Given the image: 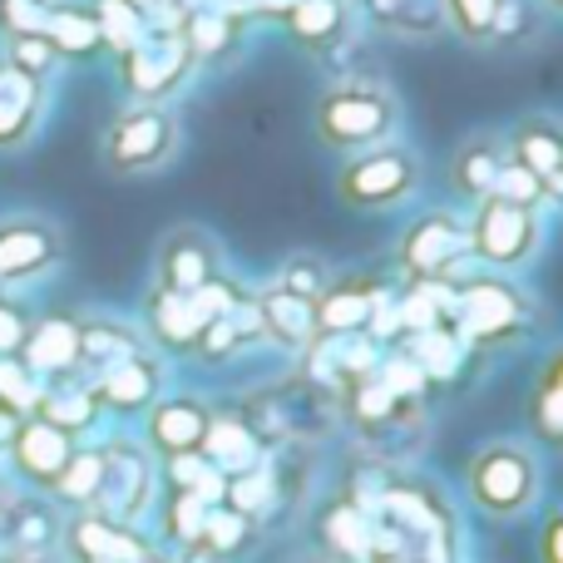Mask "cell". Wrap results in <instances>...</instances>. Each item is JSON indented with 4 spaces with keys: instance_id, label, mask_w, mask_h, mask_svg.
<instances>
[{
    "instance_id": "52a82bcc",
    "label": "cell",
    "mask_w": 563,
    "mask_h": 563,
    "mask_svg": "<svg viewBox=\"0 0 563 563\" xmlns=\"http://www.w3.org/2000/svg\"><path fill=\"white\" fill-rule=\"evenodd\" d=\"M455 317L465 341H499V336H515L519 321H525V301L495 277H475L460 287L455 297Z\"/></svg>"
},
{
    "instance_id": "4316f807",
    "label": "cell",
    "mask_w": 563,
    "mask_h": 563,
    "mask_svg": "<svg viewBox=\"0 0 563 563\" xmlns=\"http://www.w3.org/2000/svg\"><path fill=\"white\" fill-rule=\"evenodd\" d=\"M238 25H243V20L228 15V10H218V5H194V10L184 15V25H178V35H184L188 55L203 59V55H223V49L238 40Z\"/></svg>"
},
{
    "instance_id": "4dcf8cb0",
    "label": "cell",
    "mask_w": 563,
    "mask_h": 563,
    "mask_svg": "<svg viewBox=\"0 0 563 563\" xmlns=\"http://www.w3.org/2000/svg\"><path fill=\"white\" fill-rule=\"evenodd\" d=\"M99 485H104V455H99V450H75L49 489H55V499H65V505H75V509H95Z\"/></svg>"
},
{
    "instance_id": "1f68e13d",
    "label": "cell",
    "mask_w": 563,
    "mask_h": 563,
    "mask_svg": "<svg viewBox=\"0 0 563 563\" xmlns=\"http://www.w3.org/2000/svg\"><path fill=\"white\" fill-rule=\"evenodd\" d=\"M154 327L168 346H198L208 317L198 311L194 297H184V291H164V297H154Z\"/></svg>"
},
{
    "instance_id": "83f0119b",
    "label": "cell",
    "mask_w": 563,
    "mask_h": 563,
    "mask_svg": "<svg viewBox=\"0 0 563 563\" xmlns=\"http://www.w3.org/2000/svg\"><path fill=\"white\" fill-rule=\"evenodd\" d=\"M282 20H287V30L301 45H331L341 35V25H346V5L341 0H291L282 10Z\"/></svg>"
},
{
    "instance_id": "836d02e7",
    "label": "cell",
    "mask_w": 563,
    "mask_h": 563,
    "mask_svg": "<svg viewBox=\"0 0 563 563\" xmlns=\"http://www.w3.org/2000/svg\"><path fill=\"white\" fill-rule=\"evenodd\" d=\"M40 376L25 366L20 356H0V410L5 416H15V420H25V416H35V406H40Z\"/></svg>"
},
{
    "instance_id": "681fc988",
    "label": "cell",
    "mask_w": 563,
    "mask_h": 563,
    "mask_svg": "<svg viewBox=\"0 0 563 563\" xmlns=\"http://www.w3.org/2000/svg\"><path fill=\"white\" fill-rule=\"evenodd\" d=\"M366 563H410V559H366Z\"/></svg>"
},
{
    "instance_id": "ffe728a7",
    "label": "cell",
    "mask_w": 563,
    "mask_h": 563,
    "mask_svg": "<svg viewBox=\"0 0 563 563\" xmlns=\"http://www.w3.org/2000/svg\"><path fill=\"white\" fill-rule=\"evenodd\" d=\"M376 282H341L327 297L317 301V331L327 336H351V331H366L371 311H376Z\"/></svg>"
},
{
    "instance_id": "f35d334b",
    "label": "cell",
    "mask_w": 563,
    "mask_h": 563,
    "mask_svg": "<svg viewBox=\"0 0 563 563\" xmlns=\"http://www.w3.org/2000/svg\"><path fill=\"white\" fill-rule=\"evenodd\" d=\"M208 509H213V505H203V499L178 495V489H174V499H168V515H164V529L174 534V544H184V549H188V544H198Z\"/></svg>"
},
{
    "instance_id": "277c9868",
    "label": "cell",
    "mask_w": 563,
    "mask_h": 563,
    "mask_svg": "<svg viewBox=\"0 0 563 563\" xmlns=\"http://www.w3.org/2000/svg\"><path fill=\"white\" fill-rule=\"evenodd\" d=\"M539 243L534 208H515L505 198H485L475 218V233L465 238V247H475L489 267H519Z\"/></svg>"
},
{
    "instance_id": "4fadbf2b",
    "label": "cell",
    "mask_w": 563,
    "mask_h": 563,
    "mask_svg": "<svg viewBox=\"0 0 563 563\" xmlns=\"http://www.w3.org/2000/svg\"><path fill=\"white\" fill-rule=\"evenodd\" d=\"M317 539L331 563H366L371 559V515L356 509L346 495L327 499L317 515Z\"/></svg>"
},
{
    "instance_id": "9a60e30c",
    "label": "cell",
    "mask_w": 563,
    "mask_h": 563,
    "mask_svg": "<svg viewBox=\"0 0 563 563\" xmlns=\"http://www.w3.org/2000/svg\"><path fill=\"white\" fill-rule=\"evenodd\" d=\"M198 455H203L223 479H233V475H243V470H253L257 460H263V445H257V435L238 416H208Z\"/></svg>"
},
{
    "instance_id": "bcb514c9",
    "label": "cell",
    "mask_w": 563,
    "mask_h": 563,
    "mask_svg": "<svg viewBox=\"0 0 563 563\" xmlns=\"http://www.w3.org/2000/svg\"><path fill=\"white\" fill-rule=\"evenodd\" d=\"M539 554H544V563H563V559H559V515L544 519V539H539Z\"/></svg>"
},
{
    "instance_id": "c3c4849f",
    "label": "cell",
    "mask_w": 563,
    "mask_h": 563,
    "mask_svg": "<svg viewBox=\"0 0 563 563\" xmlns=\"http://www.w3.org/2000/svg\"><path fill=\"white\" fill-rule=\"evenodd\" d=\"M0 563H35V559H25V554H5Z\"/></svg>"
},
{
    "instance_id": "f907efd6",
    "label": "cell",
    "mask_w": 563,
    "mask_h": 563,
    "mask_svg": "<svg viewBox=\"0 0 563 563\" xmlns=\"http://www.w3.org/2000/svg\"><path fill=\"white\" fill-rule=\"evenodd\" d=\"M139 563H168V559H158V554H148V559H139Z\"/></svg>"
},
{
    "instance_id": "816d5d0a",
    "label": "cell",
    "mask_w": 563,
    "mask_h": 563,
    "mask_svg": "<svg viewBox=\"0 0 563 563\" xmlns=\"http://www.w3.org/2000/svg\"><path fill=\"white\" fill-rule=\"evenodd\" d=\"M544 5H549V10H559V0H544Z\"/></svg>"
},
{
    "instance_id": "f1b7e54d",
    "label": "cell",
    "mask_w": 563,
    "mask_h": 563,
    "mask_svg": "<svg viewBox=\"0 0 563 563\" xmlns=\"http://www.w3.org/2000/svg\"><path fill=\"white\" fill-rule=\"evenodd\" d=\"M499 168H505V154L495 148V139H470V144L455 154V188L485 203V198L495 194Z\"/></svg>"
},
{
    "instance_id": "30bf717a",
    "label": "cell",
    "mask_w": 563,
    "mask_h": 563,
    "mask_svg": "<svg viewBox=\"0 0 563 563\" xmlns=\"http://www.w3.org/2000/svg\"><path fill=\"white\" fill-rule=\"evenodd\" d=\"M65 544H69V554H75V563H139L154 554L129 525H119V519H109V515H95V509L75 515Z\"/></svg>"
},
{
    "instance_id": "8992f818",
    "label": "cell",
    "mask_w": 563,
    "mask_h": 563,
    "mask_svg": "<svg viewBox=\"0 0 563 563\" xmlns=\"http://www.w3.org/2000/svg\"><path fill=\"white\" fill-rule=\"evenodd\" d=\"M416 188V158L406 148H376V154L346 164L341 174V198L356 208H386Z\"/></svg>"
},
{
    "instance_id": "d590c367",
    "label": "cell",
    "mask_w": 563,
    "mask_h": 563,
    "mask_svg": "<svg viewBox=\"0 0 563 563\" xmlns=\"http://www.w3.org/2000/svg\"><path fill=\"white\" fill-rule=\"evenodd\" d=\"M505 5L509 0H445V20L465 40H489L505 20Z\"/></svg>"
},
{
    "instance_id": "5b68a950",
    "label": "cell",
    "mask_w": 563,
    "mask_h": 563,
    "mask_svg": "<svg viewBox=\"0 0 563 563\" xmlns=\"http://www.w3.org/2000/svg\"><path fill=\"white\" fill-rule=\"evenodd\" d=\"M104 154L119 174H144V168L164 164V158L174 154V119L154 104L129 109V114H119L114 129H109Z\"/></svg>"
},
{
    "instance_id": "ba28073f",
    "label": "cell",
    "mask_w": 563,
    "mask_h": 563,
    "mask_svg": "<svg viewBox=\"0 0 563 563\" xmlns=\"http://www.w3.org/2000/svg\"><path fill=\"white\" fill-rule=\"evenodd\" d=\"M104 455V485H99V505L95 515H109L119 525H129L134 515H144L148 489H154V475H148L144 450L134 445H109L99 450Z\"/></svg>"
},
{
    "instance_id": "7bdbcfd3",
    "label": "cell",
    "mask_w": 563,
    "mask_h": 563,
    "mask_svg": "<svg viewBox=\"0 0 563 563\" xmlns=\"http://www.w3.org/2000/svg\"><path fill=\"white\" fill-rule=\"evenodd\" d=\"M489 198H505V203H515V208H534L539 198H544V188H539V178L525 174L519 164H505V168H499L495 194H489Z\"/></svg>"
},
{
    "instance_id": "603a6c76",
    "label": "cell",
    "mask_w": 563,
    "mask_h": 563,
    "mask_svg": "<svg viewBox=\"0 0 563 563\" xmlns=\"http://www.w3.org/2000/svg\"><path fill=\"white\" fill-rule=\"evenodd\" d=\"M213 273V247L203 243L198 233H174L164 247V287L168 291H198Z\"/></svg>"
},
{
    "instance_id": "ee69618b",
    "label": "cell",
    "mask_w": 563,
    "mask_h": 563,
    "mask_svg": "<svg viewBox=\"0 0 563 563\" xmlns=\"http://www.w3.org/2000/svg\"><path fill=\"white\" fill-rule=\"evenodd\" d=\"M30 336V321L20 307H10V301H0V356H15L20 346H25Z\"/></svg>"
},
{
    "instance_id": "ac0fdd59",
    "label": "cell",
    "mask_w": 563,
    "mask_h": 563,
    "mask_svg": "<svg viewBox=\"0 0 563 563\" xmlns=\"http://www.w3.org/2000/svg\"><path fill=\"white\" fill-rule=\"evenodd\" d=\"M515 164L539 178L544 198H559V168H563V144L559 129L549 119H525L515 129Z\"/></svg>"
},
{
    "instance_id": "b9f144b4",
    "label": "cell",
    "mask_w": 563,
    "mask_h": 563,
    "mask_svg": "<svg viewBox=\"0 0 563 563\" xmlns=\"http://www.w3.org/2000/svg\"><path fill=\"white\" fill-rule=\"evenodd\" d=\"M10 65L25 69L30 79H45L55 69V49H49L45 35H15L10 40Z\"/></svg>"
},
{
    "instance_id": "7a4b0ae2",
    "label": "cell",
    "mask_w": 563,
    "mask_h": 563,
    "mask_svg": "<svg viewBox=\"0 0 563 563\" xmlns=\"http://www.w3.org/2000/svg\"><path fill=\"white\" fill-rule=\"evenodd\" d=\"M317 129L336 148H366L390 129V104L366 85H341L317 104Z\"/></svg>"
},
{
    "instance_id": "e575fe53",
    "label": "cell",
    "mask_w": 563,
    "mask_h": 563,
    "mask_svg": "<svg viewBox=\"0 0 563 563\" xmlns=\"http://www.w3.org/2000/svg\"><path fill=\"white\" fill-rule=\"evenodd\" d=\"M89 10H95V20H99V40H104V45H114L119 55H124V49L144 35V15H139L129 0H95Z\"/></svg>"
},
{
    "instance_id": "f6af8a7d",
    "label": "cell",
    "mask_w": 563,
    "mask_h": 563,
    "mask_svg": "<svg viewBox=\"0 0 563 563\" xmlns=\"http://www.w3.org/2000/svg\"><path fill=\"white\" fill-rule=\"evenodd\" d=\"M321 287H327V282L317 277V267L311 263H291L287 277H282V291H291V297H317Z\"/></svg>"
},
{
    "instance_id": "f546056e",
    "label": "cell",
    "mask_w": 563,
    "mask_h": 563,
    "mask_svg": "<svg viewBox=\"0 0 563 563\" xmlns=\"http://www.w3.org/2000/svg\"><path fill=\"white\" fill-rule=\"evenodd\" d=\"M460 351H465V341H460L455 331L445 327V321H440V327H430V331H416V336L406 341V356L416 361L420 371H426V380H445V376H455Z\"/></svg>"
},
{
    "instance_id": "7c38bea8",
    "label": "cell",
    "mask_w": 563,
    "mask_h": 563,
    "mask_svg": "<svg viewBox=\"0 0 563 563\" xmlns=\"http://www.w3.org/2000/svg\"><path fill=\"white\" fill-rule=\"evenodd\" d=\"M85 386H89V396L109 410H144L158 400V361H148L144 351H139V356L119 361V366H109L104 376L85 380Z\"/></svg>"
},
{
    "instance_id": "ab89813d",
    "label": "cell",
    "mask_w": 563,
    "mask_h": 563,
    "mask_svg": "<svg viewBox=\"0 0 563 563\" xmlns=\"http://www.w3.org/2000/svg\"><path fill=\"white\" fill-rule=\"evenodd\" d=\"M386 25L406 30V35H435L445 25V0H396Z\"/></svg>"
},
{
    "instance_id": "7402d4cb",
    "label": "cell",
    "mask_w": 563,
    "mask_h": 563,
    "mask_svg": "<svg viewBox=\"0 0 563 563\" xmlns=\"http://www.w3.org/2000/svg\"><path fill=\"white\" fill-rule=\"evenodd\" d=\"M257 311H263V331L277 336L282 346H307L317 336V301L311 297H291L277 287L273 297L257 301Z\"/></svg>"
},
{
    "instance_id": "9c48e42d",
    "label": "cell",
    "mask_w": 563,
    "mask_h": 563,
    "mask_svg": "<svg viewBox=\"0 0 563 563\" xmlns=\"http://www.w3.org/2000/svg\"><path fill=\"white\" fill-rule=\"evenodd\" d=\"M10 455H15L20 475L30 479V485L49 489L59 479V470L69 465V455H75V435H65V430L45 426L40 416H25L15 420V430H10Z\"/></svg>"
},
{
    "instance_id": "5bb4252c",
    "label": "cell",
    "mask_w": 563,
    "mask_h": 563,
    "mask_svg": "<svg viewBox=\"0 0 563 563\" xmlns=\"http://www.w3.org/2000/svg\"><path fill=\"white\" fill-rule=\"evenodd\" d=\"M59 257V238L45 223H0V282L45 273Z\"/></svg>"
},
{
    "instance_id": "3957f363",
    "label": "cell",
    "mask_w": 563,
    "mask_h": 563,
    "mask_svg": "<svg viewBox=\"0 0 563 563\" xmlns=\"http://www.w3.org/2000/svg\"><path fill=\"white\" fill-rule=\"evenodd\" d=\"M188 65H194V55H188L184 35H178V30H154V25H144V35L119 55L124 85L134 89V95H148V99L168 95V89L188 75Z\"/></svg>"
},
{
    "instance_id": "e0dca14e",
    "label": "cell",
    "mask_w": 563,
    "mask_h": 563,
    "mask_svg": "<svg viewBox=\"0 0 563 563\" xmlns=\"http://www.w3.org/2000/svg\"><path fill=\"white\" fill-rule=\"evenodd\" d=\"M25 361L35 376H65L79 366V321L69 317H49L40 327H30L25 336Z\"/></svg>"
},
{
    "instance_id": "cb8c5ba5",
    "label": "cell",
    "mask_w": 563,
    "mask_h": 563,
    "mask_svg": "<svg viewBox=\"0 0 563 563\" xmlns=\"http://www.w3.org/2000/svg\"><path fill=\"white\" fill-rule=\"evenodd\" d=\"M35 416L45 420V426L65 430V435H79V430H89V426H95V416H99V400L89 396V386H85V380H65V386H45V390H40V406H35Z\"/></svg>"
},
{
    "instance_id": "44dd1931",
    "label": "cell",
    "mask_w": 563,
    "mask_h": 563,
    "mask_svg": "<svg viewBox=\"0 0 563 563\" xmlns=\"http://www.w3.org/2000/svg\"><path fill=\"white\" fill-rule=\"evenodd\" d=\"M40 35L49 40L55 55H95L104 40H99V20L89 5H75V0H55L45 15V30Z\"/></svg>"
},
{
    "instance_id": "2e32d148",
    "label": "cell",
    "mask_w": 563,
    "mask_h": 563,
    "mask_svg": "<svg viewBox=\"0 0 563 563\" xmlns=\"http://www.w3.org/2000/svg\"><path fill=\"white\" fill-rule=\"evenodd\" d=\"M203 430H208V410L198 406L194 396L158 400L154 416H148V440H154L164 455H188V450H198L203 445Z\"/></svg>"
},
{
    "instance_id": "d6986e66",
    "label": "cell",
    "mask_w": 563,
    "mask_h": 563,
    "mask_svg": "<svg viewBox=\"0 0 563 563\" xmlns=\"http://www.w3.org/2000/svg\"><path fill=\"white\" fill-rule=\"evenodd\" d=\"M40 109V79H30L25 69H15L5 59L0 65V148L25 144V134L35 129Z\"/></svg>"
},
{
    "instance_id": "6da1fadb",
    "label": "cell",
    "mask_w": 563,
    "mask_h": 563,
    "mask_svg": "<svg viewBox=\"0 0 563 563\" xmlns=\"http://www.w3.org/2000/svg\"><path fill=\"white\" fill-rule=\"evenodd\" d=\"M539 495V465L525 445H499L479 450L475 465H470V499H475L485 515L509 519V515H525Z\"/></svg>"
},
{
    "instance_id": "7dc6e473",
    "label": "cell",
    "mask_w": 563,
    "mask_h": 563,
    "mask_svg": "<svg viewBox=\"0 0 563 563\" xmlns=\"http://www.w3.org/2000/svg\"><path fill=\"white\" fill-rule=\"evenodd\" d=\"M361 5L371 10V20H380V25H386V20H390V5H396V0H361Z\"/></svg>"
},
{
    "instance_id": "8d00e7d4",
    "label": "cell",
    "mask_w": 563,
    "mask_h": 563,
    "mask_svg": "<svg viewBox=\"0 0 563 563\" xmlns=\"http://www.w3.org/2000/svg\"><path fill=\"white\" fill-rule=\"evenodd\" d=\"M534 430H539V440H549V445H559V435H563V376H559V361H549L544 376H539Z\"/></svg>"
},
{
    "instance_id": "d6a6232c",
    "label": "cell",
    "mask_w": 563,
    "mask_h": 563,
    "mask_svg": "<svg viewBox=\"0 0 563 563\" xmlns=\"http://www.w3.org/2000/svg\"><path fill=\"white\" fill-rule=\"evenodd\" d=\"M247 539H253V519L228 505H213L203 519V534H198V549H208L213 559H228L238 549H247Z\"/></svg>"
},
{
    "instance_id": "8fae6325",
    "label": "cell",
    "mask_w": 563,
    "mask_h": 563,
    "mask_svg": "<svg viewBox=\"0 0 563 563\" xmlns=\"http://www.w3.org/2000/svg\"><path fill=\"white\" fill-rule=\"evenodd\" d=\"M460 253H465V233L455 228V218L430 213L426 223L410 228L406 247H400V263H406L416 277L430 282V277H445V267H455Z\"/></svg>"
},
{
    "instance_id": "f5cc1de1",
    "label": "cell",
    "mask_w": 563,
    "mask_h": 563,
    "mask_svg": "<svg viewBox=\"0 0 563 563\" xmlns=\"http://www.w3.org/2000/svg\"><path fill=\"white\" fill-rule=\"evenodd\" d=\"M307 563H331V559H307Z\"/></svg>"
},
{
    "instance_id": "484cf974",
    "label": "cell",
    "mask_w": 563,
    "mask_h": 563,
    "mask_svg": "<svg viewBox=\"0 0 563 563\" xmlns=\"http://www.w3.org/2000/svg\"><path fill=\"white\" fill-rule=\"evenodd\" d=\"M139 356V341L114 321H79V366H89V376H104L109 366Z\"/></svg>"
},
{
    "instance_id": "60d3db41",
    "label": "cell",
    "mask_w": 563,
    "mask_h": 563,
    "mask_svg": "<svg viewBox=\"0 0 563 563\" xmlns=\"http://www.w3.org/2000/svg\"><path fill=\"white\" fill-rule=\"evenodd\" d=\"M55 0H0V30L10 40L15 35H40L45 30V15Z\"/></svg>"
},
{
    "instance_id": "d4e9b609",
    "label": "cell",
    "mask_w": 563,
    "mask_h": 563,
    "mask_svg": "<svg viewBox=\"0 0 563 563\" xmlns=\"http://www.w3.org/2000/svg\"><path fill=\"white\" fill-rule=\"evenodd\" d=\"M55 509L40 505V499H15L5 515V544L10 554H25V559H40L49 544H55Z\"/></svg>"
},
{
    "instance_id": "74e56055",
    "label": "cell",
    "mask_w": 563,
    "mask_h": 563,
    "mask_svg": "<svg viewBox=\"0 0 563 563\" xmlns=\"http://www.w3.org/2000/svg\"><path fill=\"white\" fill-rule=\"evenodd\" d=\"M376 380L390 390V396L410 400V406H416V400L426 396V386H430L426 371H420L416 361L406 356V351H390V356H380V361H376Z\"/></svg>"
}]
</instances>
